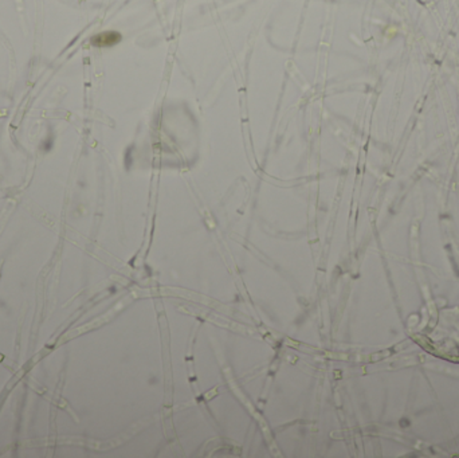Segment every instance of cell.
Here are the masks:
<instances>
[{
  "instance_id": "obj_1",
  "label": "cell",
  "mask_w": 459,
  "mask_h": 458,
  "mask_svg": "<svg viewBox=\"0 0 459 458\" xmlns=\"http://www.w3.org/2000/svg\"><path fill=\"white\" fill-rule=\"evenodd\" d=\"M121 39L118 32H104L93 38V43L96 46H111Z\"/></svg>"
}]
</instances>
